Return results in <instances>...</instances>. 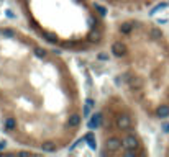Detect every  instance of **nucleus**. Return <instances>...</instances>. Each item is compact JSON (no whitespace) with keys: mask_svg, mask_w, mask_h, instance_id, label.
Masks as SVG:
<instances>
[{"mask_svg":"<svg viewBox=\"0 0 169 157\" xmlns=\"http://www.w3.org/2000/svg\"><path fill=\"white\" fill-rule=\"evenodd\" d=\"M107 149L110 151V152H117L120 147L123 146V141H120V137H117V136H112V137H108V141H107Z\"/></svg>","mask_w":169,"mask_h":157,"instance_id":"obj_1","label":"nucleus"},{"mask_svg":"<svg viewBox=\"0 0 169 157\" xmlns=\"http://www.w3.org/2000/svg\"><path fill=\"white\" fill-rule=\"evenodd\" d=\"M117 128L122 129V131L130 129V128H132V120H130V116L128 115H120L117 118Z\"/></svg>","mask_w":169,"mask_h":157,"instance_id":"obj_2","label":"nucleus"},{"mask_svg":"<svg viewBox=\"0 0 169 157\" xmlns=\"http://www.w3.org/2000/svg\"><path fill=\"white\" fill-rule=\"evenodd\" d=\"M112 52H113V56H117V58H120V56H123L125 52H127V46L123 44V43H113L112 44Z\"/></svg>","mask_w":169,"mask_h":157,"instance_id":"obj_3","label":"nucleus"},{"mask_svg":"<svg viewBox=\"0 0 169 157\" xmlns=\"http://www.w3.org/2000/svg\"><path fill=\"white\" fill-rule=\"evenodd\" d=\"M123 146H125V149H136L138 147V139L133 134H128L123 139Z\"/></svg>","mask_w":169,"mask_h":157,"instance_id":"obj_4","label":"nucleus"},{"mask_svg":"<svg viewBox=\"0 0 169 157\" xmlns=\"http://www.w3.org/2000/svg\"><path fill=\"white\" fill-rule=\"evenodd\" d=\"M156 116L158 118H167L169 116V105H159L156 108Z\"/></svg>","mask_w":169,"mask_h":157,"instance_id":"obj_5","label":"nucleus"},{"mask_svg":"<svg viewBox=\"0 0 169 157\" xmlns=\"http://www.w3.org/2000/svg\"><path fill=\"white\" fill-rule=\"evenodd\" d=\"M149 36H151V39H154V41H161L163 39V33L156 26H153L151 30H149Z\"/></svg>","mask_w":169,"mask_h":157,"instance_id":"obj_6","label":"nucleus"},{"mask_svg":"<svg viewBox=\"0 0 169 157\" xmlns=\"http://www.w3.org/2000/svg\"><path fill=\"white\" fill-rule=\"evenodd\" d=\"M100 121H102V116L97 113V115H94L92 120L89 121V128H90V129H97V128L100 126Z\"/></svg>","mask_w":169,"mask_h":157,"instance_id":"obj_7","label":"nucleus"},{"mask_svg":"<svg viewBox=\"0 0 169 157\" xmlns=\"http://www.w3.org/2000/svg\"><path fill=\"white\" fill-rule=\"evenodd\" d=\"M81 125V116L79 115H72L69 120H67V126L69 128H77Z\"/></svg>","mask_w":169,"mask_h":157,"instance_id":"obj_8","label":"nucleus"},{"mask_svg":"<svg viewBox=\"0 0 169 157\" xmlns=\"http://www.w3.org/2000/svg\"><path fill=\"white\" fill-rule=\"evenodd\" d=\"M128 84H130V87H132V88H135V90H140V88L143 87V82H141L140 79H136V77H130Z\"/></svg>","mask_w":169,"mask_h":157,"instance_id":"obj_9","label":"nucleus"},{"mask_svg":"<svg viewBox=\"0 0 169 157\" xmlns=\"http://www.w3.org/2000/svg\"><path fill=\"white\" fill-rule=\"evenodd\" d=\"M132 30H133V23H130V21L123 23V25L120 26V33H123V35H127V33H130Z\"/></svg>","mask_w":169,"mask_h":157,"instance_id":"obj_10","label":"nucleus"},{"mask_svg":"<svg viewBox=\"0 0 169 157\" xmlns=\"http://www.w3.org/2000/svg\"><path fill=\"white\" fill-rule=\"evenodd\" d=\"M5 126H7L8 131H12V129H15L17 123H15V120H13V118H7V120H5Z\"/></svg>","mask_w":169,"mask_h":157,"instance_id":"obj_11","label":"nucleus"},{"mask_svg":"<svg viewBox=\"0 0 169 157\" xmlns=\"http://www.w3.org/2000/svg\"><path fill=\"white\" fill-rule=\"evenodd\" d=\"M100 36H102V33H100L99 30H94L92 33L89 35V38H90V41H99L100 39Z\"/></svg>","mask_w":169,"mask_h":157,"instance_id":"obj_12","label":"nucleus"},{"mask_svg":"<svg viewBox=\"0 0 169 157\" xmlns=\"http://www.w3.org/2000/svg\"><path fill=\"white\" fill-rule=\"evenodd\" d=\"M84 141H87L90 147H95V139H94V134H92V133H89V134H85Z\"/></svg>","mask_w":169,"mask_h":157,"instance_id":"obj_13","label":"nucleus"},{"mask_svg":"<svg viewBox=\"0 0 169 157\" xmlns=\"http://www.w3.org/2000/svg\"><path fill=\"white\" fill-rule=\"evenodd\" d=\"M43 147V151H46V152H53L54 151V144L53 142H46V144H41Z\"/></svg>","mask_w":169,"mask_h":157,"instance_id":"obj_14","label":"nucleus"},{"mask_svg":"<svg viewBox=\"0 0 169 157\" xmlns=\"http://www.w3.org/2000/svg\"><path fill=\"white\" fill-rule=\"evenodd\" d=\"M35 54H36V58L43 59V58L46 56V51H45V49H41V47H36V49H35Z\"/></svg>","mask_w":169,"mask_h":157,"instance_id":"obj_15","label":"nucleus"},{"mask_svg":"<svg viewBox=\"0 0 169 157\" xmlns=\"http://www.w3.org/2000/svg\"><path fill=\"white\" fill-rule=\"evenodd\" d=\"M43 36H45L49 43H54V41H56V36H54V35H51V33H43Z\"/></svg>","mask_w":169,"mask_h":157,"instance_id":"obj_16","label":"nucleus"},{"mask_svg":"<svg viewBox=\"0 0 169 157\" xmlns=\"http://www.w3.org/2000/svg\"><path fill=\"white\" fill-rule=\"evenodd\" d=\"M95 10H99V12H100V15H105V8H104V7H100L99 3H95Z\"/></svg>","mask_w":169,"mask_h":157,"instance_id":"obj_17","label":"nucleus"},{"mask_svg":"<svg viewBox=\"0 0 169 157\" xmlns=\"http://www.w3.org/2000/svg\"><path fill=\"white\" fill-rule=\"evenodd\" d=\"M2 35H3V36H10V38H12V36H13V31H10V30H3V31H2Z\"/></svg>","mask_w":169,"mask_h":157,"instance_id":"obj_18","label":"nucleus"},{"mask_svg":"<svg viewBox=\"0 0 169 157\" xmlns=\"http://www.w3.org/2000/svg\"><path fill=\"white\" fill-rule=\"evenodd\" d=\"M85 105L92 108V107H94V100H92V98H87V100H85Z\"/></svg>","mask_w":169,"mask_h":157,"instance_id":"obj_19","label":"nucleus"},{"mask_svg":"<svg viewBox=\"0 0 169 157\" xmlns=\"http://www.w3.org/2000/svg\"><path fill=\"white\" fill-rule=\"evenodd\" d=\"M99 59H102V61H107V59H108V56H107V54H99Z\"/></svg>","mask_w":169,"mask_h":157,"instance_id":"obj_20","label":"nucleus"},{"mask_svg":"<svg viewBox=\"0 0 169 157\" xmlns=\"http://www.w3.org/2000/svg\"><path fill=\"white\" fill-rule=\"evenodd\" d=\"M163 129L164 131H169V123H163Z\"/></svg>","mask_w":169,"mask_h":157,"instance_id":"obj_21","label":"nucleus"},{"mask_svg":"<svg viewBox=\"0 0 169 157\" xmlns=\"http://www.w3.org/2000/svg\"><path fill=\"white\" fill-rule=\"evenodd\" d=\"M2 147H5V142H0V149H2Z\"/></svg>","mask_w":169,"mask_h":157,"instance_id":"obj_22","label":"nucleus"}]
</instances>
